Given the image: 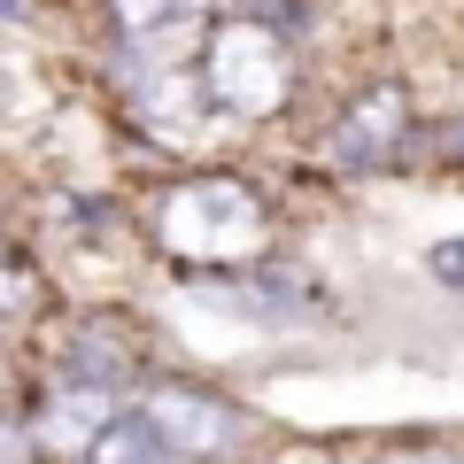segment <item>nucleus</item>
<instances>
[{"label":"nucleus","mask_w":464,"mask_h":464,"mask_svg":"<svg viewBox=\"0 0 464 464\" xmlns=\"http://www.w3.org/2000/svg\"><path fill=\"white\" fill-rule=\"evenodd\" d=\"M85 464H179V457L148 433V418H140V411H124L93 449H85Z\"/></svg>","instance_id":"8"},{"label":"nucleus","mask_w":464,"mask_h":464,"mask_svg":"<svg viewBox=\"0 0 464 464\" xmlns=\"http://www.w3.org/2000/svg\"><path fill=\"white\" fill-rule=\"evenodd\" d=\"M418 132H426L418 85L395 78V70H380V78H356L325 116H317V163L341 186L395 179L402 163H418Z\"/></svg>","instance_id":"4"},{"label":"nucleus","mask_w":464,"mask_h":464,"mask_svg":"<svg viewBox=\"0 0 464 464\" xmlns=\"http://www.w3.org/2000/svg\"><path fill=\"white\" fill-rule=\"evenodd\" d=\"M364 464H464V449L457 441H387V449H372Z\"/></svg>","instance_id":"10"},{"label":"nucleus","mask_w":464,"mask_h":464,"mask_svg":"<svg viewBox=\"0 0 464 464\" xmlns=\"http://www.w3.org/2000/svg\"><path fill=\"white\" fill-rule=\"evenodd\" d=\"M39 348V380H78V387H109V395L132 402L155 380V348H148V317L124 310L116 295H78L63 317L32 325Z\"/></svg>","instance_id":"3"},{"label":"nucleus","mask_w":464,"mask_h":464,"mask_svg":"<svg viewBox=\"0 0 464 464\" xmlns=\"http://www.w3.org/2000/svg\"><path fill=\"white\" fill-rule=\"evenodd\" d=\"M418 264H426V279L441 286V295H457V302H464V232H441V240H426V256H418Z\"/></svg>","instance_id":"9"},{"label":"nucleus","mask_w":464,"mask_h":464,"mask_svg":"<svg viewBox=\"0 0 464 464\" xmlns=\"http://www.w3.org/2000/svg\"><path fill=\"white\" fill-rule=\"evenodd\" d=\"M132 411L148 418V433L179 464H256L271 449L264 411H248L232 387L194 380V372H155V380L132 395Z\"/></svg>","instance_id":"5"},{"label":"nucleus","mask_w":464,"mask_h":464,"mask_svg":"<svg viewBox=\"0 0 464 464\" xmlns=\"http://www.w3.org/2000/svg\"><path fill=\"white\" fill-rule=\"evenodd\" d=\"M140 248L179 279H232L279 256V194L240 163H186L140 194Z\"/></svg>","instance_id":"1"},{"label":"nucleus","mask_w":464,"mask_h":464,"mask_svg":"<svg viewBox=\"0 0 464 464\" xmlns=\"http://www.w3.org/2000/svg\"><path fill=\"white\" fill-rule=\"evenodd\" d=\"M124 411H132L124 395H109V387H78V380H32L16 395L32 464H85V449H93Z\"/></svg>","instance_id":"6"},{"label":"nucleus","mask_w":464,"mask_h":464,"mask_svg":"<svg viewBox=\"0 0 464 464\" xmlns=\"http://www.w3.org/2000/svg\"><path fill=\"white\" fill-rule=\"evenodd\" d=\"M194 78L209 93L225 132H279L302 109V78H310V47L256 16H217L194 54Z\"/></svg>","instance_id":"2"},{"label":"nucleus","mask_w":464,"mask_h":464,"mask_svg":"<svg viewBox=\"0 0 464 464\" xmlns=\"http://www.w3.org/2000/svg\"><path fill=\"white\" fill-rule=\"evenodd\" d=\"M39 310H47V264H39L32 232L16 217H0V341L16 325H32Z\"/></svg>","instance_id":"7"}]
</instances>
